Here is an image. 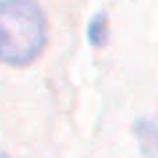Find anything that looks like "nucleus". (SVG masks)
I'll return each instance as SVG.
<instances>
[{"label":"nucleus","instance_id":"f03ea898","mask_svg":"<svg viewBox=\"0 0 158 158\" xmlns=\"http://www.w3.org/2000/svg\"><path fill=\"white\" fill-rule=\"evenodd\" d=\"M137 139L145 158H158V121H137Z\"/></svg>","mask_w":158,"mask_h":158},{"label":"nucleus","instance_id":"7ed1b4c3","mask_svg":"<svg viewBox=\"0 0 158 158\" xmlns=\"http://www.w3.org/2000/svg\"><path fill=\"white\" fill-rule=\"evenodd\" d=\"M89 43L91 46H102L105 43V38H107V19H105V14H97V16H91V22H89Z\"/></svg>","mask_w":158,"mask_h":158},{"label":"nucleus","instance_id":"f257e3e1","mask_svg":"<svg viewBox=\"0 0 158 158\" xmlns=\"http://www.w3.org/2000/svg\"><path fill=\"white\" fill-rule=\"evenodd\" d=\"M46 46V19L35 0H0V62L24 67Z\"/></svg>","mask_w":158,"mask_h":158},{"label":"nucleus","instance_id":"20e7f679","mask_svg":"<svg viewBox=\"0 0 158 158\" xmlns=\"http://www.w3.org/2000/svg\"><path fill=\"white\" fill-rule=\"evenodd\" d=\"M0 158H11V156H6V153H3V150H0Z\"/></svg>","mask_w":158,"mask_h":158}]
</instances>
